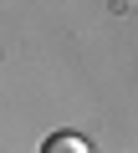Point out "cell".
Returning a JSON list of instances; mask_svg holds the SVG:
<instances>
[{"mask_svg":"<svg viewBox=\"0 0 138 153\" xmlns=\"http://www.w3.org/2000/svg\"><path fill=\"white\" fill-rule=\"evenodd\" d=\"M41 153H92V148H87V138H77V133H51V138L41 143Z\"/></svg>","mask_w":138,"mask_h":153,"instance_id":"1","label":"cell"}]
</instances>
